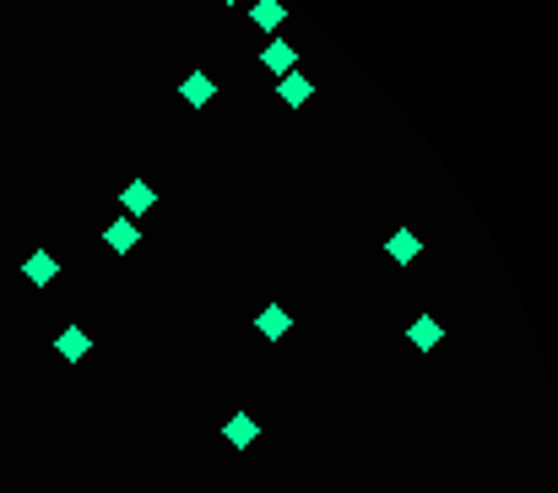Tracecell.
Returning a JSON list of instances; mask_svg holds the SVG:
<instances>
[{"mask_svg":"<svg viewBox=\"0 0 558 493\" xmlns=\"http://www.w3.org/2000/svg\"><path fill=\"white\" fill-rule=\"evenodd\" d=\"M54 347H60V358H71V364H82L87 352H93V336L82 331V325H65L60 336H54Z\"/></svg>","mask_w":558,"mask_h":493,"instance_id":"5","label":"cell"},{"mask_svg":"<svg viewBox=\"0 0 558 493\" xmlns=\"http://www.w3.org/2000/svg\"><path fill=\"white\" fill-rule=\"evenodd\" d=\"M223 440H228V445H239V450H250V445L260 440V423H255L250 412H239V417H228V423H223Z\"/></svg>","mask_w":558,"mask_h":493,"instance_id":"10","label":"cell"},{"mask_svg":"<svg viewBox=\"0 0 558 493\" xmlns=\"http://www.w3.org/2000/svg\"><path fill=\"white\" fill-rule=\"evenodd\" d=\"M119 201H125L130 218H142V211H152V206H158V190H152L147 179H130V185L119 190Z\"/></svg>","mask_w":558,"mask_h":493,"instance_id":"7","label":"cell"},{"mask_svg":"<svg viewBox=\"0 0 558 493\" xmlns=\"http://www.w3.org/2000/svg\"><path fill=\"white\" fill-rule=\"evenodd\" d=\"M385 255H390V260H396V266H412V260H417V255H423V239H417V234H412V228H396V234H390V239H385Z\"/></svg>","mask_w":558,"mask_h":493,"instance_id":"3","label":"cell"},{"mask_svg":"<svg viewBox=\"0 0 558 493\" xmlns=\"http://www.w3.org/2000/svg\"><path fill=\"white\" fill-rule=\"evenodd\" d=\"M283 17H288L283 0H255V6H250V22H255L260 33H276V28H283Z\"/></svg>","mask_w":558,"mask_h":493,"instance_id":"12","label":"cell"},{"mask_svg":"<svg viewBox=\"0 0 558 493\" xmlns=\"http://www.w3.org/2000/svg\"><path fill=\"white\" fill-rule=\"evenodd\" d=\"M260 65L271 70V77H288V70H299V49H293V44H283V38H276V44H266V54H260Z\"/></svg>","mask_w":558,"mask_h":493,"instance_id":"6","label":"cell"},{"mask_svg":"<svg viewBox=\"0 0 558 493\" xmlns=\"http://www.w3.org/2000/svg\"><path fill=\"white\" fill-rule=\"evenodd\" d=\"M103 244H109L114 255H130L135 244H142V228H135L130 218H119V223H109V228H103Z\"/></svg>","mask_w":558,"mask_h":493,"instance_id":"8","label":"cell"},{"mask_svg":"<svg viewBox=\"0 0 558 493\" xmlns=\"http://www.w3.org/2000/svg\"><path fill=\"white\" fill-rule=\"evenodd\" d=\"M179 93H185V103H190V109H201V103H212V98H217V82L206 77V70H195V77H185V82H179Z\"/></svg>","mask_w":558,"mask_h":493,"instance_id":"11","label":"cell"},{"mask_svg":"<svg viewBox=\"0 0 558 493\" xmlns=\"http://www.w3.org/2000/svg\"><path fill=\"white\" fill-rule=\"evenodd\" d=\"M406 341H412V347H417V352H434V347H439V341H445V325H439V320H434V315H417V320H412V325H406Z\"/></svg>","mask_w":558,"mask_h":493,"instance_id":"2","label":"cell"},{"mask_svg":"<svg viewBox=\"0 0 558 493\" xmlns=\"http://www.w3.org/2000/svg\"><path fill=\"white\" fill-rule=\"evenodd\" d=\"M223 6H234V0H223Z\"/></svg>","mask_w":558,"mask_h":493,"instance_id":"13","label":"cell"},{"mask_svg":"<svg viewBox=\"0 0 558 493\" xmlns=\"http://www.w3.org/2000/svg\"><path fill=\"white\" fill-rule=\"evenodd\" d=\"M276 98H283L288 109H304L315 98V82L304 77V70H288V77H276Z\"/></svg>","mask_w":558,"mask_h":493,"instance_id":"1","label":"cell"},{"mask_svg":"<svg viewBox=\"0 0 558 493\" xmlns=\"http://www.w3.org/2000/svg\"><path fill=\"white\" fill-rule=\"evenodd\" d=\"M22 276H28V282H33V288H49V282H54V276H60V260H54V255H49V250H33V255H28V260H22Z\"/></svg>","mask_w":558,"mask_h":493,"instance_id":"4","label":"cell"},{"mask_svg":"<svg viewBox=\"0 0 558 493\" xmlns=\"http://www.w3.org/2000/svg\"><path fill=\"white\" fill-rule=\"evenodd\" d=\"M255 331H260L266 341H283V336L293 331V320H288V309H283V304H266V309H260V320H255Z\"/></svg>","mask_w":558,"mask_h":493,"instance_id":"9","label":"cell"}]
</instances>
